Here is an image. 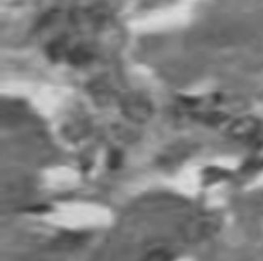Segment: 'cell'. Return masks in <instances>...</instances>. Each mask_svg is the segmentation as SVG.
I'll return each mask as SVG.
<instances>
[{
	"instance_id": "cell-1",
	"label": "cell",
	"mask_w": 263,
	"mask_h": 261,
	"mask_svg": "<svg viewBox=\"0 0 263 261\" xmlns=\"http://www.w3.org/2000/svg\"><path fill=\"white\" fill-rule=\"evenodd\" d=\"M168 255L164 252H158L153 254L147 261H168Z\"/></svg>"
}]
</instances>
